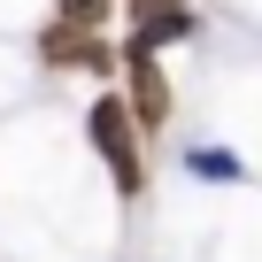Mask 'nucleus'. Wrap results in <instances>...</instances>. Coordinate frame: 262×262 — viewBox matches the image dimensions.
Here are the masks:
<instances>
[{
	"instance_id": "nucleus-2",
	"label": "nucleus",
	"mask_w": 262,
	"mask_h": 262,
	"mask_svg": "<svg viewBox=\"0 0 262 262\" xmlns=\"http://www.w3.org/2000/svg\"><path fill=\"white\" fill-rule=\"evenodd\" d=\"M39 62H54V70H116V54H108V39L100 31H85V24H54V31H39Z\"/></svg>"
},
{
	"instance_id": "nucleus-1",
	"label": "nucleus",
	"mask_w": 262,
	"mask_h": 262,
	"mask_svg": "<svg viewBox=\"0 0 262 262\" xmlns=\"http://www.w3.org/2000/svg\"><path fill=\"white\" fill-rule=\"evenodd\" d=\"M85 131H93V147H100L116 193L139 201V193H147V162H139V123H131V108H123V100H100V108L85 116Z\"/></svg>"
},
{
	"instance_id": "nucleus-6",
	"label": "nucleus",
	"mask_w": 262,
	"mask_h": 262,
	"mask_svg": "<svg viewBox=\"0 0 262 262\" xmlns=\"http://www.w3.org/2000/svg\"><path fill=\"white\" fill-rule=\"evenodd\" d=\"M193 170H201V178H239V162H231V155H216V147H201V155H193Z\"/></svg>"
},
{
	"instance_id": "nucleus-4",
	"label": "nucleus",
	"mask_w": 262,
	"mask_h": 262,
	"mask_svg": "<svg viewBox=\"0 0 262 262\" xmlns=\"http://www.w3.org/2000/svg\"><path fill=\"white\" fill-rule=\"evenodd\" d=\"M185 31H193V16H185V8H147V16H139V39H131V47H147V54H155L162 39H185Z\"/></svg>"
},
{
	"instance_id": "nucleus-5",
	"label": "nucleus",
	"mask_w": 262,
	"mask_h": 262,
	"mask_svg": "<svg viewBox=\"0 0 262 262\" xmlns=\"http://www.w3.org/2000/svg\"><path fill=\"white\" fill-rule=\"evenodd\" d=\"M62 24H85V31H100V24H108V0H62Z\"/></svg>"
},
{
	"instance_id": "nucleus-7",
	"label": "nucleus",
	"mask_w": 262,
	"mask_h": 262,
	"mask_svg": "<svg viewBox=\"0 0 262 262\" xmlns=\"http://www.w3.org/2000/svg\"><path fill=\"white\" fill-rule=\"evenodd\" d=\"M147 8H178V0H139V16H147Z\"/></svg>"
},
{
	"instance_id": "nucleus-3",
	"label": "nucleus",
	"mask_w": 262,
	"mask_h": 262,
	"mask_svg": "<svg viewBox=\"0 0 262 262\" xmlns=\"http://www.w3.org/2000/svg\"><path fill=\"white\" fill-rule=\"evenodd\" d=\"M131 123H155V131L170 123V85H162L147 47H131Z\"/></svg>"
}]
</instances>
